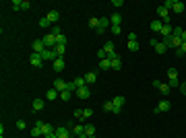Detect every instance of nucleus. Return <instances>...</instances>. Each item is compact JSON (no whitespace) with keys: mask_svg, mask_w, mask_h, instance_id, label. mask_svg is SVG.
I'll return each mask as SVG.
<instances>
[{"mask_svg":"<svg viewBox=\"0 0 186 138\" xmlns=\"http://www.w3.org/2000/svg\"><path fill=\"white\" fill-rule=\"evenodd\" d=\"M56 138H70V132L66 128H56Z\"/></svg>","mask_w":186,"mask_h":138,"instance_id":"obj_14","label":"nucleus"},{"mask_svg":"<svg viewBox=\"0 0 186 138\" xmlns=\"http://www.w3.org/2000/svg\"><path fill=\"white\" fill-rule=\"evenodd\" d=\"M56 130H52V124H48V122H44V126H41V134L44 136H48V134H54Z\"/></svg>","mask_w":186,"mask_h":138,"instance_id":"obj_16","label":"nucleus"},{"mask_svg":"<svg viewBox=\"0 0 186 138\" xmlns=\"http://www.w3.org/2000/svg\"><path fill=\"white\" fill-rule=\"evenodd\" d=\"M180 91H182V93L186 95V83H180Z\"/></svg>","mask_w":186,"mask_h":138,"instance_id":"obj_48","label":"nucleus"},{"mask_svg":"<svg viewBox=\"0 0 186 138\" xmlns=\"http://www.w3.org/2000/svg\"><path fill=\"white\" fill-rule=\"evenodd\" d=\"M180 37H182V41H186V29H182V35H180Z\"/></svg>","mask_w":186,"mask_h":138,"instance_id":"obj_49","label":"nucleus"},{"mask_svg":"<svg viewBox=\"0 0 186 138\" xmlns=\"http://www.w3.org/2000/svg\"><path fill=\"white\" fill-rule=\"evenodd\" d=\"M13 8H15V10H21V2H19V0H15V2H13Z\"/></svg>","mask_w":186,"mask_h":138,"instance_id":"obj_47","label":"nucleus"},{"mask_svg":"<svg viewBox=\"0 0 186 138\" xmlns=\"http://www.w3.org/2000/svg\"><path fill=\"white\" fill-rule=\"evenodd\" d=\"M54 70H56V72H62V70H64V60L62 58H56L54 60Z\"/></svg>","mask_w":186,"mask_h":138,"instance_id":"obj_18","label":"nucleus"},{"mask_svg":"<svg viewBox=\"0 0 186 138\" xmlns=\"http://www.w3.org/2000/svg\"><path fill=\"white\" fill-rule=\"evenodd\" d=\"M73 83H74V87H77V89H81V87H85V84H87V83H85V76H77Z\"/></svg>","mask_w":186,"mask_h":138,"instance_id":"obj_27","label":"nucleus"},{"mask_svg":"<svg viewBox=\"0 0 186 138\" xmlns=\"http://www.w3.org/2000/svg\"><path fill=\"white\" fill-rule=\"evenodd\" d=\"M110 23H112V25H120V23H122V17H120V13H114V15L110 17Z\"/></svg>","mask_w":186,"mask_h":138,"instance_id":"obj_25","label":"nucleus"},{"mask_svg":"<svg viewBox=\"0 0 186 138\" xmlns=\"http://www.w3.org/2000/svg\"><path fill=\"white\" fill-rule=\"evenodd\" d=\"M120 31H122V25H112V33L114 35H120Z\"/></svg>","mask_w":186,"mask_h":138,"instance_id":"obj_35","label":"nucleus"},{"mask_svg":"<svg viewBox=\"0 0 186 138\" xmlns=\"http://www.w3.org/2000/svg\"><path fill=\"white\" fill-rule=\"evenodd\" d=\"M170 107H172V103H170V101H167V99H161V101L157 103V107L153 109V111H155V114H161V111H167Z\"/></svg>","mask_w":186,"mask_h":138,"instance_id":"obj_2","label":"nucleus"},{"mask_svg":"<svg viewBox=\"0 0 186 138\" xmlns=\"http://www.w3.org/2000/svg\"><path fill=\"white\" fill-rule=\"evenodd\" d=\"M54 52H56V54H58V58H62V56H64V52H66V45H56V48H54Z\"/></svg>","mask_w":186,"mask_h":138,"instance_id":"obj_30","label":"nucleus"},{"mask_svg":"<svg viewBox=\"0 0 186 138\" xmlns=\"http://www.w3.org/2000/svg\"><path fill=\"white\" fill-rule=\"evenodd\" d=\"M25 126H27V124H25L23 120H19V122H17V128H19V130H25Z\"/></svg>","mask_w":186,"mask_h":138,"instance_id":"obj_45","label":"nucleus"},{"mask_svg":"<svg viewBox=\"0 0 186 138\" xmlns=\"http://www.w3.org/2000/svg\"><path fill=\"white\" fill-rule=\"evenodd\" d=\"M31 136H33V138H44V134H41V128H39V126L31 128Z\"/></svg>","mask_w":186,"mask_h":138,"instance_id":"obj_28","label":"nucleus"},{"mask_svg":"<svg viewBox=\"0 0 186 138\" xmlns=\"http://www.w3.org/2000/svg\"><path fill=\"white\" fill-rule=\"evenodd\" d=\"M89 27H91V29H97V27H99V19H95V17H93V19H89Z\"/></svg>","mask_w":186,"mask_h":138,"instance_id":"obj_32","label":"nucleus"},{"mask_svg":"<svg viewBox=\"0 0 186 138\" xmlns=\"http://www.w3.org/2000/svg\"><path fill=\"white\" fill-rule=\"evenodd\" d=\"M70 138H77V136H73V134H70Z\"/></svg>","mask_w":186,"mask_h":138,"instance_id":"obj_51","label":"nucleus"},{"mask_svg":"<svg viewBox=\"0 0 186 138\" xmlns=\"http://www.w3.org/2000/svg\"><path fill=\"white\" fill-rule=\"evenodd\" d=\"M56 41H58L60 45H66V35H64V33H62V35H58V37H56Z\"/></svg>","mask_w":186,"mask_h":138,"instance_id":"obj_37","label":"nucleus"},{"mask_svg":"<svg viewBox=\"0 0 186 138\" xmlns=\"http://www.w3.org/2000/svg\"><path fill=\"white\" fill-rule=\"evenodd\" d=\"M95 80H97V74H95V72H87V74H85V83H87V84H93Z\"/></svg>","mask_w":186,"mask_h":138,"instance_id":"obj_22","label":"nucleus"},{"mask_svg":"<svg viewBox=\"0 0 186 138\" xmlns=\"http://www.w3.org/2000/svg\"><path fill=\"white\" fill-rule=\"evenodd\" d=\"M112 103H114L112 114H120V109H122V105H124V97H122V95H118V97L112 99Z\"/></svg>","mask_w":186,"mask_h":138,"instance_id":"obj_1","label":"nucleus"},{"mask_svg":"<svg viewBox=\"0 0 186 138\" xmlns=\"http://www.w3.org/2000/svg\"><path fill=\"white\" fill-rule=\"evenodd\" d=\"M39 56H41V58H44V60H52V62H54V60L58 58V54H56L54 49H48V48H46L44 52H41V54H39Z\"/></svg>","mask_w":186,"mask_h":138,"instance_id":"obj_5","label":"nucleus"},{"mask_svg":"<svg viewBox=\"0 0 186 138\" xmlns=\"http://www.w3.org/2000/svg\"><path fill=\"white\" fill-rule=\"evenodd\" d=\"M50 25H52V23H50L46 17H44V19H39V27H44V29H46V27H50Z\"/></svg>","mask_w":186,"mask_h":138,"instance_id":"obj_39","label":"nucleus"},{"mask_svg":"<svg viewBox=\"0 0 186 138\" xmlns=\"http://www.w3.org/2000/svg\"><path fill=\"white\" fill-rule=\"evenodd\" d=\"M172 87H180V80L178 79H170V89Z\"/></svg>","mask_w":186,"mask_h":138,"instance_id":"obj_43","label":"nucleus"},{"mask_svg":"<svg viewBox=\"0 0 186 138\" xmlns=\"http://www.w3.org/2000/svg\"><path fill=\"white\" fill-rule=\"evenodd\" d=\"M89 95H91V89H87V84L81 87V89H77V97L79 99H89Z\"/></svg>","mask_w":186,"mask_h":138,"instance_id":"obj_8","label":"nucleus"},{"mask_svg":"<svg viewBox=\"0 0 186 138\" xmlns=\"http://www.w3.org/2000/svg\"><path fill=\"white\" fill-rule=\"evenodd\" d=\"M54 89L58 91V93L66 91V80H62V79H56V80H54Z\"/></svg>","mask_w":186,"mask_h":138,"instance_id":"obj_11","label":"nucleus"},{"mask_svg":"<svg viewBox=\"0 0 186 138\" xmlns=\"http://www.w3.org/2000/svg\"><path fill=\"white\" fill-rule=\"evenodd\" d=\"M161 27H163V21H153V23H151V31H153V33H159Z\"/></svg>","mask_w":186,"mask_h":138,"instance_id":"obj_20","label":"nucleus"},{"mask_svg":"<svg viewBox=\"0 0 186 138\" xmlns=\"http://www.w3.org/2000/svg\"><path fill=\"white\" fill-rule=\"evenodd\" d=\"M159 91H161V95H170V84H159Z\"/></svg>","mask_w":186,"mask_h":138,"instance_id":"obj_33","label":"nucleus"},{"mask_svg":"<svg viewBox=\"0 0 186 138\" xmlns=\"http://www.w3.org/2000/svg\"><path fill=\"white\" fill-rule=\"evenodd\" d=\"M112 62V70H120L122 68V62H120V58H114V60H110Z\"/></svg>","mask_w":186,"mask_h":138,"instance_id":"obj_29","label":"nucleus"},{"mask_svg":"<svg viewBox=\"0 0 186 138\" xmlns=\"http://www.w3.org/2000/svg\"><path fill=\"white\" fill-rule=\"evenodd\" d=\"M167 76H170V79H178V70L176 68H170V70H167Z\"/></svg>","mask_w":186,"mask_h":138,"instance_id":"obj_36","label":"nucleus"},{"mask_svg":"<svg viewBox=\"0 0 186 138\" xmlns=\"http://www.w3.org/2000/svg\"><path fill=\"white\" fill-rule=\"evenodd\" d=\"M172 33H174V29H172V25H163L161 31H159V35H161V39H166V37H172Z\"/></svg>","mask_w":186,"mask_h":138,"instance_id":"obj_9","label":"nucleus"},{"mask_svg":"<svg viewBox=\"0 0 186 138\" xmlns=\"http://www.w3.org/2000/svg\"><path fill=\"white\" fill-rule=\"evenodd\" d=\"M172 10H174V13H178V15H180V13H184V2L176 0V2H174V6H172Z\"/></svg>","mask_w":186,"mask_h":138,"instance_id":"obj_17","label":"nucleus"},{"mask_svg":"<svg viewBox=\"0 0 186 138\" xmlns=\"http://www.w3.org/2000/svg\"><path fill=\"white\" fill-rule=\"evenodd\" d=\"M29 6H31V2H29V0H21V10H27Z\"/></svg>","mask_w":186,"mask_h":138,"instance_id":"obj_40","label":"nucleus"},{"mask_svg":"<svg viewBox=\"0 0 186 138\" xmlns=\"http://www.w3.org/2000/svg\"><path fill=\"white\" fill-rule=\"evenodd\" d=\"M103 109H106V111H112V109H114V103H112V101H106V103H103Z\"/></svg>","mask_w":186,"mask_h":138,"instance_id":"obj_41","label":"nucleus"},{"mask_svg":"<svg viewBox=\"0 0 186 138\" xmlns=\"http://www.w3.org/2000/svg\"><path fill=\"white\" fill-rule=\"evenodd\" d=\"M60 99H62V101H68L70 99V91H62V93H60Z\"/></svg>","mask_w":186,"mask_h":138,"instance_id":"obj_38","label":"nucleus"},{"mask_svg":"<svg viewBox=\"0 0 186 138\" xmlns=\"http://www.w3.org/2000/svg\"><path fill=\"white\" fill-rule=\"evenodd\" d=\"M66 91H77V87H74L73 80H70V83H66Z\"/></svg>","mask_w":186,"mask_h":138,"instance_id":"obj_44","label":"nucleus"},{"mask_svg":"<svg viewBox=\"0 0 186 138\" xmlns=\"http://www.w3.org/2000/svg\"><path fill=\"white\" fill-rule=\"evenodd\" d=\"M60 97V93L56 89H50L48 93H46V99H50V101H54V99H58Z\"/></svg>","mask_w":186,"mask_h":138,"instance_id":"obj_24","label":"nucleus"},{"mask_svg":"<svg viewBox=\"0 0 186 138\" xmlns=\"http://www.w3.org/2000/svg\"><path fill=\"white\" fill-rule=\"evenodd\" d=\"M73 136H77V138H87L85 136V124H77L73 128Z\"/></svg>","mask_w":186,"mask_h":138,"instance_id":"obj_3","label":"nucleus"},{"mask_svg":"<svg viewBox=\"0 0 186 138\" xmlns=\"http://www.w3.org/2000/svg\"><path fill=\"white\" fill-rule=\"evenodd\" d=\"M128 49H130V52H137L139 49V41H137V35L134 33L128 35Z\"/></svg>","mask_w":186,"mask_h":138,"instance_id":"obj_4","label":"nucleus"},{"mask_svg":"<svg viewBox=\"0 0 186 138\" xmlns=\"http://www.w3.org/2000/svg\"><path fill=\"white\" fill-rule=\"evenodd\" d=\"M29 62H31V66H35V68H41V64H44V58L33 52V56L29 58Z\"/></svg>","mask_w":186,"mask_h":138,"instance_id":"obj_6","label":"nucleus"},{"mask_svg":"<svg viewBox=\"0 0 186 138\" xmlns=\"http://www.w3.org/2000/svg\"><path fill=\"white\" fill-rule=\"evenodd\" d=\"M44 49H46V45H44V41H41V39H35L33 41V52H35V54H41Z\"/></svg>","mask_w":186,"mask_h":138,"instance_id":"obj_12","label":"nucleus"},{"mask_svg":"<svg viewBox=\"0 0 186 138\" xmlns=\"http://www.w3.org/2000/svg\"><path fill=\"white\" fill-rule=\"evenodd\" d=\"M110 25H112V23H110V19H108V17H101V19H99V27H97L95 31H97V33H103V31L108 29Z\"/></svg>","mask_w":186,"mask_h":138,"instance_id":"obj_7","label":"nucleus"},{"mask_svg":"<svg viewBox=\"0 0 186 138\" xmlns=\"http://www.w3.org/2000/svg\"><path fill=\"white\" fill-rule=\"evenodd\" d=\"M101 49H103V52H106L108 56H110V54H114V41H106Z\"/></svg>","mask_w":186,"mask_h":138,"instance_id":"obj_23","label":"nucleus"},{"mask_svg":"<svg viewBox=\"0 0 186 138\" xmlns=\"http://www.w3.org/2000/svg\"><path fill=\"white\" fill-rule=\"evenodd\" d=\"M85 136H87V138H89V136H95V126H93V124H89V122L85 124Z\"/></svg>","mask_w":186,"mask_h":138,"instance_id":"obj_15","label":"nucleus"},{"mask_svg":"<svg viewBox=\"0 0 186 138\" xmlns=\"http://www.w3.org/2000/svg\"><path fill=\"white\" fill-rule=\"evenodd\" d=\"M52 35H56V37H58V35H62V31H60L58 25H54V29H52Z\"/></svg>","mask_w":186,"mask_h":138,"instance_id":"obj_42","label":"nucleus"},{"mask_svg":"<svg viewBox=\"0 0 186 138\" xmlns=\"http://www.w3.org/2000/svg\"><path fill=\"white\" fill-rule=\"evenodd\" d=\"M46 19H48L52 25H56V21L60 19V13H58V10H50L48 15H46Z\"/></svg>","mask_w":186,"mask_h":138,"instance_id":"obj_10","label":"nucleus"},{"mask_svg":"<svg viewBox=\"0 0 186 138\" xmlns=\"http://www.w3.org/2000/svg\"><path fill=\"white\" fill-rule=\"evenodd\" d=\"M44 99H35L33 101V105H31V107H33V111H41V109H44Z\"/></svg>","mask_w":186,"mask_h":138,"instance_id":"obj_19","label":"nucleus"},{"mask_svg":"<svg viewBox=\"0 0 186 138\" xmlns=\"http://www.w3.org/2000/svg\"><path fill=\"white\" fill-rule=\"evenodd\" d=\"M74 120H79L81 124H87V120L83 118V109H74Z\"/></svg>","mask_w":186,"mask_h":138,"instance_id":"obj_26","label":"nucleus"},{"mask_svg":"<svg viewBox=\"0 0 186 138\" xmlns=\"http://www.w3.org/2000/svg\"><path fill=\"white\" fill-rule=\"evenodd\" d=\"M176 56H186V41H182V45L176 49Z\"/></svg>","mask_w":186,"mask_h":138,"instance_id":"obj_31","label":"nucleus"},{"mask_svg":"<svg viewBox=\"0 0 186 138\" xmlns=\"http://www.w3.org/2000/svg\"><path fill=\"white\" fill-rule=\"evenodd\" d=\"M44 138H56V132L54 134H48V136H44Z\"/></svg>","mask_w":186,"mask_h":138,"instance_id":"obj_50","label":"nucleus"},{"mask_svg":"<svg viewBox=\"0 0 186 138\" xmlns=\"http://www.w3.org/2000/svg\"><path fill=\"white\" fill-rule=\"evenodd\" d=\"M97 56H99V60H103V58H108V54H106V52H103V49H99V52H97Z\"/></svg>","mask_w":186,"mask_h":138,"instance_id":"obj_46","label":"nucleus"},{"mask_svg":"<svg viewBox=\"0 0 186 138\" xmlns=\"http://www.w3.org/2000/svg\"><path fill=\"white\" fill-rule=\"evenodd\" d=\"M83 118H85V120L93 118V109H89V107H87V109H83Z\"/></svg>","mask_w":186,"mask_h":138,"instance_id":"obj_34","label":"nucleus"},{"mask_svg":"<svg viewBox=\"0 0 186 138\" xmlns=\"http://www.w3.org/2000/svg\"><path fill=\"white\" fill-rule=\"evenodd\" d=\"M153 49H155L157 54H166V52H167V48H166V43H163V41H157V43L153 45Z\"/></svg>","mask_w":186,"mask_h":138,"instance_id":"obj_13","label":"nucleus"},{"mask_svg":"<svg viewBox=\"0 0 186 138\" xmlns=\"http://www.w3.org/2000/svg\"><path fill=\"white\" fill-rule=\"evenodd\" d=\"M99 68H101V70H110V68H112V62H110V58L99 60Z\"/></svg>","mask_w":186,"mask_h":138,"instance_id":"obj_21","label":"nucleus"}]
</instances>
